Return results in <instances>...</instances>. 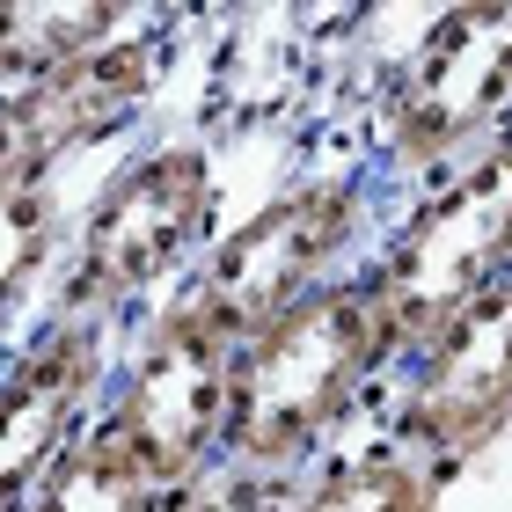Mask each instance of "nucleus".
Masks as SVG:
<instances>
[{"instance_id": "obj_10", "label": "nucleus", "mask_w": 512, "mask_h": 512, "mask_svg": "<svg viewBox=\"0 0 512 512\" xmlns=\"http://www.w3.org/2000/svg\"><path fill=\"white\" fill-rule=\"evenodd\" d=\"M447 505V476L388 432L359 439V447H330L315 469L293 476L286 512H439Z\"/></svg>"}, {"instance_id": "obj_2", "label": "nucleus", "mask_w": 512, "mask_h": 512, "mask_svg": "<svg viewBox=\"0 0 512 512\" xmlns=\"http://www.w3.org/2000/svg\"><path fill=\"white\" fill-rule=\"evenodd\" d=\"M220 235V169L205 139H154L125 154L110 183L81 205L59 264L52 315L110 322L161 308L191 286L198 256Z\"/></svg>"}, {"instance_id": "obj_4", "label": "nucleus", "mask_w": 512, "mask_h": 512, "mask_svg": "<svg viewBox=\"0 0 512 512\" xmlns=\"http://www.w3.org/2000/svg\"><path fill=\"white\" fill-rule=\"evenodd\" d=\"M366 227H374V183L359 169H315L271 191L235 227H220L176 300L205 315L227 344H242L308 293H322L330 278L359 271Z\"/></svg>"}, {"instance_id": "obj_1", "label": "nucleus", "mask_w": 512, "mask_h": 512, "mask_svg": "<svg viewBox=\"0 0 512 512\" xmlns=\"http://www.w3.org/2000/svg\"><path fill=\"white\" fill-rule=\"evenodd\" d=\"M388 374H395L388 337H381L374 286H366V264H359L235 344L220 469L293 483L337 447V432L359 417L366 388H381Z\"/></svg>"}, {"instance_id": "obj_6", "label": "nucleus", "mask_w": 512, "mask_h": 512, "mask_svg": "<svg viewBox=\"0 0 512 512\" xmlns=\"http://www.w3.org/2000/svg\"><path fill=\"white\" fill-rule=\"evenodd\" d=\"M227 381H235V344L183 300H161L110 366L96 417L154 476V491H191L220 469Z\"/></svg>"}, {"instance_id": "obj_14", "label": "nucleus", "mask_w": 512, "mask_h": 512, "mask_svg": "<svg viewBox=\"0 0 512 512\" xmlns=\"http://www.w3.org/2000/svg\"><path fill=\"white\" fill-rule=\"evenodd\" d=\"M293 483H271V476H235V469H213L191 491H169L161 512H286Z\"/></svg>"}, {"instance_id": "obj_12", "label": "nucleus", "mask_w": 512, "mask_h": 512, "mask_svg": "<svg viewBox=\"0 0 512 512\" xmlns=\"http://www.w3.org/2000/svg\"><path fill=\"white\" fill-rule=\"evenodd\" d=\"M132 8H44V0H0V81H37L52 66L96 52L103 37H118Z\"/></svg>"}, {"instance_id": "obj_13", "label": "nucleus", "mask_w": 512, "mask_h": 512, "mask_svg": "<svg viewBox=\"0 0 512 512\" xmlns=\"http://www.w3.org/2000/svg\"><path fill=\"white\" fill-rule=\"evenodd\" d=\"M66 205L52 191H0V344H8V322L22 315L44 278H59L66 264Z\"/></svg>"}, {"instance_id": "obj_3", "label": "nucleus", "mask_w": 512, "mask_h": 512, "mask_svg": "<svg viewBox=\"0 0 512 512\" xmlns=\"http://www.w3.org/2000/svg\"><path fill=\"white\" fill-rule=\"evenodd\" d=\"M498 278H512V132H498L461 169L417 183V198L388 227V242L366 256L388 366L425 352Z\"/></svg>"}, {"instance_id": "obj_15", "label": "nucleus", "mask_w": 512, "mask_h": 512, "mask_svg": "<svg viewBox=\"0 0 512 512\" xmlns=\"http://www.w3.org/2000/svg\"><path fill=\"white\" fill-rule=\"evenodd\" d=\"M8 366H15V344H0V388H8Z\"/></svg>"}, {"instance_id": "obj_5", "label": "nucleus", "mask_w": 512, "mask_h": 512, "mask_svg": "<svg viewBox=\"0 0 512 512\" xmlns=\"http://www.w3.org/2000/svg\"><path fill=\"white\" fill-rule=\"evenodd\" d=\"M498 132H512V0H461L425 15L374 103V147L388 176L432 183Z\"/></svg>"}, {"instance_id": "obj_7", "label": "nucleus", "mask_w": 512, "mask_h": 512, "mask_svg": "<svg viewBox=\"0 0 512 512\" xmlns=\"http://www.w3.org/2000/svg\"><path fill=\"white\" fill-rule=\"evenodd\" d=\"M169 8H132L118 37L37 81H0V191H52L81 147L132 125L169 74Z\"/></svg>"}, {"instance_id": "obj_11", "label": "nucleus", "mask_w": 512, "mask_h": 512, "mask_svg": "<svg viewBox=\"0 0 512 512\" xmlns=\"http://www.w3.org/2000/svg\"><path fill=\"white\" fill-rule=\"evenodd\" d=\"M161 498L169 491H154V476L118 447V432L103 417H88L52 461V476L37 483L30 512H161Z\"/></svg>"}, {"instance_id": "obj_9", "label": "nucleus", "mask_w": 512, "mask_h": 512, "mask_svg": "<svg viewBox=\"0 0 512 512\" xmlns=\"http://www.w3.org/2000/svg\"><path fill=\"white\" fill-rule=\"evenodd\" d=\"M110 366H118L110 322H81V315H44L15 344L8 388H0V512H30L66 439L96 417Z\"/></svg>"}, {"instance_id": "obj_8", "label": "nucleus", "mask_w": 512, "mask_h": 512, "mask_svg": "<svg viewBox=\"0 0 512 512\" xmlns=\"http://www.w3.org/2000/svg\"><path fill=\"white\" fill-rule=\"evenodd\" d=\"M388 395V439L432 461L439 476L469 469L476 454H491L512 439V278L491 293H476L425 352L395 366Z\"/></svg>"}]
</instances>
